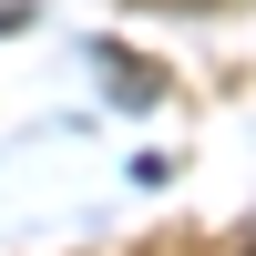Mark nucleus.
Here are the masks:
<instances>
[{"instance_id": "obj_1", "label": "nucleus", "mask_w": 256, "mask_h": 256, "mask_svg": "<svg viewBox=\"0 0 256 256\" xmlns=\"http://www.w3.org/2000/svg\"><path fill=\"white\" fill-rule=\"evenodd\" d=\"M102 72H113L123 92H164V72H154V62H134V52H102Z\"/></svg>"}, {"instance_id": "obj_2", "label": "nucleus", "mask_w": 256, "mask_h": 256, "mask_svg": "<svg viewBox=\"0 0 256 256\" xmlns=\"http://www.w3.org/2000/svg\"><path fill=\"white\" fill-rule=\"evenodd\" d=\"M246 256H256V246H246Z\"/></svg>"}]
</instances>
